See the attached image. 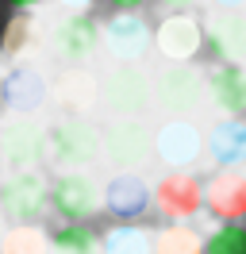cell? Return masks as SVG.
<instances>
[{
  "label": "cell",
  "mask_w": 246,
  "mask_h": 254,
  "mask_svg": "<svg viewBox=\"0 0 246 254\" xmlns=\"http://www.w3.org/2000/svg\"><path fill=\"white\" fill-rule=\"evenodd\" d=\"M50 247L58 254H96V235L89 223H62L50 231Z\"/></svg>",
  "instance_id": "obj_23"
},
{
  "label": "cell",
  "mask_w": 246,
  "mask_h": 254,
  "mask_svg": "<svg viewBox=\"0 0 246 254\" xmlns=\"http://www.w3.org/2000/svg\"><path fill=\"white\" fill-rule=\"evenodd\" d=\"M100 254H154V235L138 223H116L100 235Z\"/></svg>",
  "instance_id": "obj_20"
},
{
  "label": "cell",
  "mask_w": 246,
  "mask_h": 254,
  "mask_svg": "<svg viewBox=\"0 0 246 254\" xmlns=\"http://www.w3.org/2000/svg\"><path fill=\"white\" fill-rule=\"evenodd\" d=\"M100 154L116 166V174H138L154 162V131L142 120H108L100 131Z\"/></svg>",
  "instance_id": "obj_3"
},
{
  "label": "cell",
  "mask_w": 246,
  "mask_h": 254,
  "mask_svg": "<svg viewBox=\"0 0 246 254\" xmlns=\"http://www.w3.org/2000/svg\"><path fill=\"white\" fill-rule=\"evenodd\" d=\"M204 150H208V158H212L215 166H223V170L243 166L246 162V116H227V120H219V124L208 131Z\"/></svg>",
  "instance_id": "obj_18"
},
{
  "label": "cell",
  "mask_w": 246,
  "mask_h": 254,
  "mask_svg": "<svg viewBox=\"0 0 246 254\" xmlns=\"http://www.w3.org/2000/svg\"><path fill=\"white\" fill-rule=\"evenodd\" d=\"M4 4H12L15 12H27V8H35V4H43V0H4Z\"/></svg>",
  "instance_id": "obj_27"
},
{
  "label": "cell",
  "mask_w": 246,
  "mask_h": 254,
  "mask_svg": "<svg viewBox=\"0 0 246 254\" xmlns=\"http://www.w3.org/2000/svg\"><path fill=\"white\" fill-rule=\"evenodd\" d=\"M208 100V77L188 62H169L154 77V108L166 116H188Z\"/></svg>",
  "instance_id": "obj_4"
},
{
  "label": "cell",
  "mask_w": 246,
  "mask_h": 254,
  "mask_svg": "<svg viewBox=\"0 0 246 254\" xmlns=\"http://www.w3.org/2000/svg\"><path fill=\"white\" fill-rule=\"evenodd\" d=\"M208 96L227 116H246V65L243 62H219L208 73Z\"/></svg>",
  "instance_id": "obj_19"
},
{
  "label": "cell",
  "mask_w": 246,
  "mask_h": 254,
  "mask_svg": "<svg viewBox=\"0 0 246 254\" xmlns=\"http://www.w3.org/2000/svg\"><path fill=\"white\" fill-rule=\"evenodd\" d=\"M100 108L112 120H142L154 108V77L138 62H120L100 77Z\"/></svg>",
  "instance_id": "obj_2"
},
{
  "label": "cell",
  "mask_w": 246,
  "mask_h": 254,
  "mask_svg": "<svg viewBox=\"0 0 246 254\" xmlns=\"http://www.w3.org/2000/svg\"><path fill=\"white\" fill-rule=\"evenodd\" d=\"M200 27H204L200 54L212 65L246 58V8H215V12H208V19Z\"/></svg>",
  "instance_id": "obj_5"
},
{
  "label": "cell",
  "mask_w": 246,
  "mask_h": 254,
  "mask_svg": "<svg viewBox=\"0 0 246 254\" xmlns=\"http://www.w3.org/2000/svg\"><path fill=\"white\" fill-rule=\"evenodd\" d=\"M0 254H50V235L39 223H12L0 239Z\"/></svg>",
  "instance_id": "obj_21"
},
{
  "label": "cell",
  "mask_w": 246,
  "mask_h": 254,
  "mask_svg": "<svg viewBox=\"0 0 246 254\" xmlns=\"http://www.w3.org/2000/svg\"><path fill=\"white\" fill-rule=\"evenodd\" d=\"M46 96H50V85L43 81L39 69H31V65H12L4 81H0V100H4V108L15 112V116H31V112H39L46 104Z\"/></svg>",
  "instance_id": "obj_15"
},
{
  "label": "cell",
  "mask_w": 246,
  "mask_h": 254,
  "mask_svg": "<svg viewBox=\"0 0 246 254\" xmlns=\"http://www.w3.org/2000/svg\"><path fill=\"white\" fill-rule=\"evenodd\" d=\"M46 204L54 208L65 223H85L89 216H96V208H100V185H96L85 170L58 174L46 185Z\"/></svg>",
  "instance_id": "obj_6"
},
{
  "label": "cell",
  "mask_w": 246,
  "mask_h": 254,
  "mask_svg": "<svg viewBox=\"0 0 246 254\" xmlns=\"http://www.w3.org/2000/svg\"><path fill=\"white\" fill-rule=\"evenodd\" d=\"M50 100L62 108V116H81L85 120L100 100V81L85 65H65L50 85Z\"/></svg>",
  "instance_id": "obj_12"
},
{
  "label": "cell",
  "mask_w": 246,
  "mask_h": 254,
  "mask_svg": "<svg viewBox=\"0 0 246 254\" xmlns=\"http://www.w3.org/2000/svg\"><path fill=\"white\" fill-rule=\"evenodd\" d=\"M58 4H69V8H73V12H85V8H89L92 0H58Z\"/></svg>",
  "instance_id": "obj_30"
},
{
  "label": "cell",
  "mask_w": 246,
  "mask_h": 254,
  "mask_svg": "<svg viewBox=\"0 0 246 254\" xmlns=\"http://www.w3.org/2000/svg\"><path fill=\"white\" fill-rule=\"evenodd\" d=\"M215 8H246V0H212Z\"/></svg>",
  "instance_id": "obj_29"
},
{
  "label": "cell",
  "mask_w": 246,
  "mask_h": 254,
  "mask_svg": "<svg viewBox=\"0 0 246 254\" xmlns=\"http://www.w3.org/2000/svg\"><path fill=\"white\" fill-rule=\"evenodd\" d=\"M39 158L58 170V174H69V170H85L100 158V135L89 120L81 116H62L54 124L43 127V139H39Z\"/></svg>",
  "instance_id": "obj_1"
},
{
  "label": "cell",
  "mask_w": 246,
  "mask_h": 254,
  "mask_svg": "<svg viewBox=\"0 0 246 254\" xmlns=\"http://www.w3.org/2000/svg\"><path fill=\"white\" fill-rule=\"evenodd\" d=\"M200 47H204V27H200L196 16L169 12V16L158 19V27H154V50L166 62H192V58H200Z\"/></svg>",
  "instance_id": "obj_10"
},
{
  "label": "cell",
  "mask_w": 246,
  "mask_h": 254,
  "mask_svg": "<svg viewBox=\"0 0 246 254\" xmlns=\"http://www.w3.org/2000/svg\"><path fill=\"white\" fill-rule=\"evenodd\" d=\"M46 181L35 170H19L0 185V216L12 223H31L46 212Z\"/></svg>",
  "instance_id": "obj_11"
},
{
  "label": "cell",
  "mask_w": 246,
  "mask_h": 254,
  "mask_svg": "<svg viewBox=\"0 0 246 254\" xmlns=\"http://www.w3.org/2000/svg\"><path fill=\"white\" fill-rule=\"evenodd\" d=\"M96 47H100V23H96L89 12L65 16L58 27H54V35H50V50L58 54L62 62H69V65L89 62Z\"/></svg>",
  "instance_id": "obj_13"
},
{
  "label": "cell",
  "mask_w": 246,
  "mask_h": 254,
  "mask_svg": "<svg viewBox=\"0 0 246 254\" xmlns=\"http://www.w3.org/2000/svg\"><path fill=\"white\" fill-rule=\"evenodd\" d=\"M104 4H112L116 12H138V8H146L150 0H104Z\"/></svg>",
  "instance_id": "obj_26"
},
{
  "label": "cell",
  "mask_w": 246,
  "mask_h": 254,
  "mask_svg": "<svg viewBox=\"0 0 246 254\" xmlns=\"http://www.w3.org/2000/svg\"><path fill=\"white\" fill-rule=\"evenodd\" d=\"M204 254H246V227L243 223H219L204 239Z\"/></svg>",
  "instance_id": "obj_25"
},
{
  "label": "cell",
  "mask_w": 246,
  "mask_h": 254,
  "mask_svg": "<svg viewBox=\"0 0 246 254\" xmlns=\"http://www.w3.org/2000/svg\"><path fill=\"white\" fill-rule=\"evenodd\" d=\"M154 254H204V235L188 223H169L154 235Z\"/></svg>",
  "instance_id": "obj_22"
},
{
  "label": "cell",
  "mask_w": 246,
  "mask_h": 254,
  "mask_svg": "<svg viewBox=\"0 0 246 254\" xmlns=\"http://www.w3.org/2000/svg\"><path fill=\"white\" fill-rule=\"evenodd\" d=\"M154 208L166 220H192L196 212H204V181L188 170H169L154 185Z\"/></svg>",
  "instance_id": "obj_9"
},
{
  "label": "cell",
  "mask_w": 246,
  "mask_h": 254,
  "mask_svg": "<svg viewBox=\"0 0 246 254\" xmlns=\"http://www.w3.org/2000/svg\"><path fill=\"white\" fill-rule=\"evenodd\" d=\"M100 204L116 220H138L150 208V185L138 174H112L108 185L100 189Z\"/></svg>",
  "instance_id": "obj_16"
},
{
  "label": "cell",
  "mask_w": 246,
  "mask_h": 254,
  "mask_svg": "<svg viewBox=\"0 0 246 254\" xmlns=\"http://www.w3.org/2000/svg\"><path fill=\"white\" fill-rule=\"evenodd\" d=\"M204 212L223 223H243L246 220V174L219 170L204 185Z\"/></svg>",
  "instance_id": "obj_14"
},
{
  "label": "cell",
  "mask_w": 246,
  "mask_h": 254,
  "mask_svg": "<svg viewBox=\"0 0 246 254\" xmlns=\"http://www.w3.org/2000/svg\"><path fill=\"white\" fill-rule=\"evenodd\" d=\"M39 139H43V127L31 124V116H12L4 131H0V154H4V166L19 174V170H31V162L39 158Z\"/></svg>",
  "instance_id": "obj_17"
},
{
  "label": "cell",
  "mask_w": 246,
  "mask_h": 254,
  "mask_svg": "<svg viewBox=\"0 0 246 254\" xmlns=\"http://www.w3.org/2000/svg\"><path fill=\"white\" fill-rule=\"evenodd\" d=\"M100 43L116 62H142L154 47V27L138 12H112L100 27Z\"/></svg>",
  "instance_id": "obj_7"
},
{
  "label": "cell",
  "mask_w": 246,
  "mask_h": 254,
  "mask_svg": "<svg viewBox=\"0 0 246 254\" xmlns=\"http://www.w3.org/2000/svg\"><path fill=\"white\" fill-rule=\"evenodd\" d=\"M158 4H166V8H177V12H184L188 4H196V0H158Z\"/></svg>",
  "instance_id": "obj_28"
},
{
  "label": "cell",
  "mask_w": 246,
  "mask_h": 254,
  "mask_svg": "<svg viewBox=\"0 0 246 254\" xmlns=\"http://www.w3.org/2000/svg\"><path fill=\"white\" fill-rule=\"evenodd\" d=\"M35 43H39L35 23H31V16H23V12L8 19V27H4V35H0V50H4L8 58H23Z\"/></svg>",
  "instance_id": "obj_24"
},
{
  "label": "cell",
  "mask_w": 246,
  "mask_h": 254,
  "mask_svg": "<svg viewBox=\"0 0 246 254\" xmlns=\"http://www.w3.org/2000/svg\"><path fill=\"white\" fill-rule=\"evenodd\" d=\"M154 154L169 170H188L204 154V135L188 116H169L166 124L154 131Z\"/></svg>",
  "instance_id": "obj_8"
}]
</instances>
